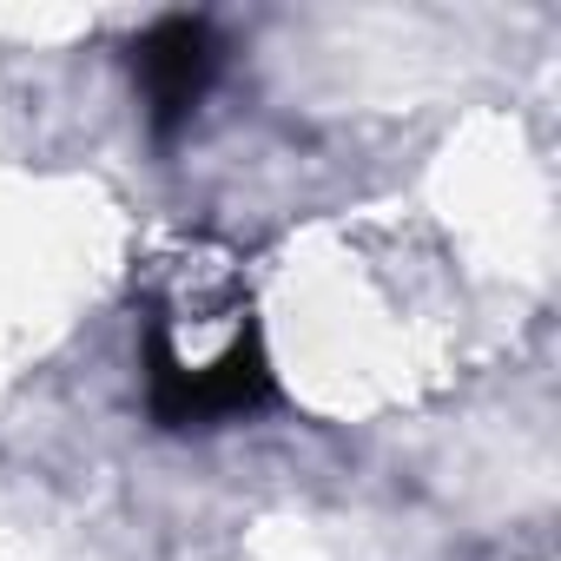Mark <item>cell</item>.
<instances>
[{"label":"cell","instance_id":"6da1fadb","mask_svg":"<svg viewBox=\"0 0 561 561\" xmlns=\"http://www.w3.org/2000/svg\"><path fill=\"white\" fill-rule=\"evenodd\" d=\"M139 357H146V410H152L159 430H211V423H231V416H257L277 397L257 318H244L225 351H211L205 364H192L179 351V324L146 298Z\"/></svg>","mask_w":561,"mask_h":561},{"label":"cell","instance_id":"7a4b0ae2","mask_svg":"<svg viewBox=\"0 0 561 561\" xmlns=\"http://www.w3.org/2000/svg\"><path fill=\"white\" fill-rule=\"evenodd\" d=\"M218 60H225L218 54V34L198 14H165V21H152L133 41V87L146 100V126L159 139H172L205 106V93L218 80Z\"/></svg>","mask_w":561,"mask_h":561}]
</instances>
